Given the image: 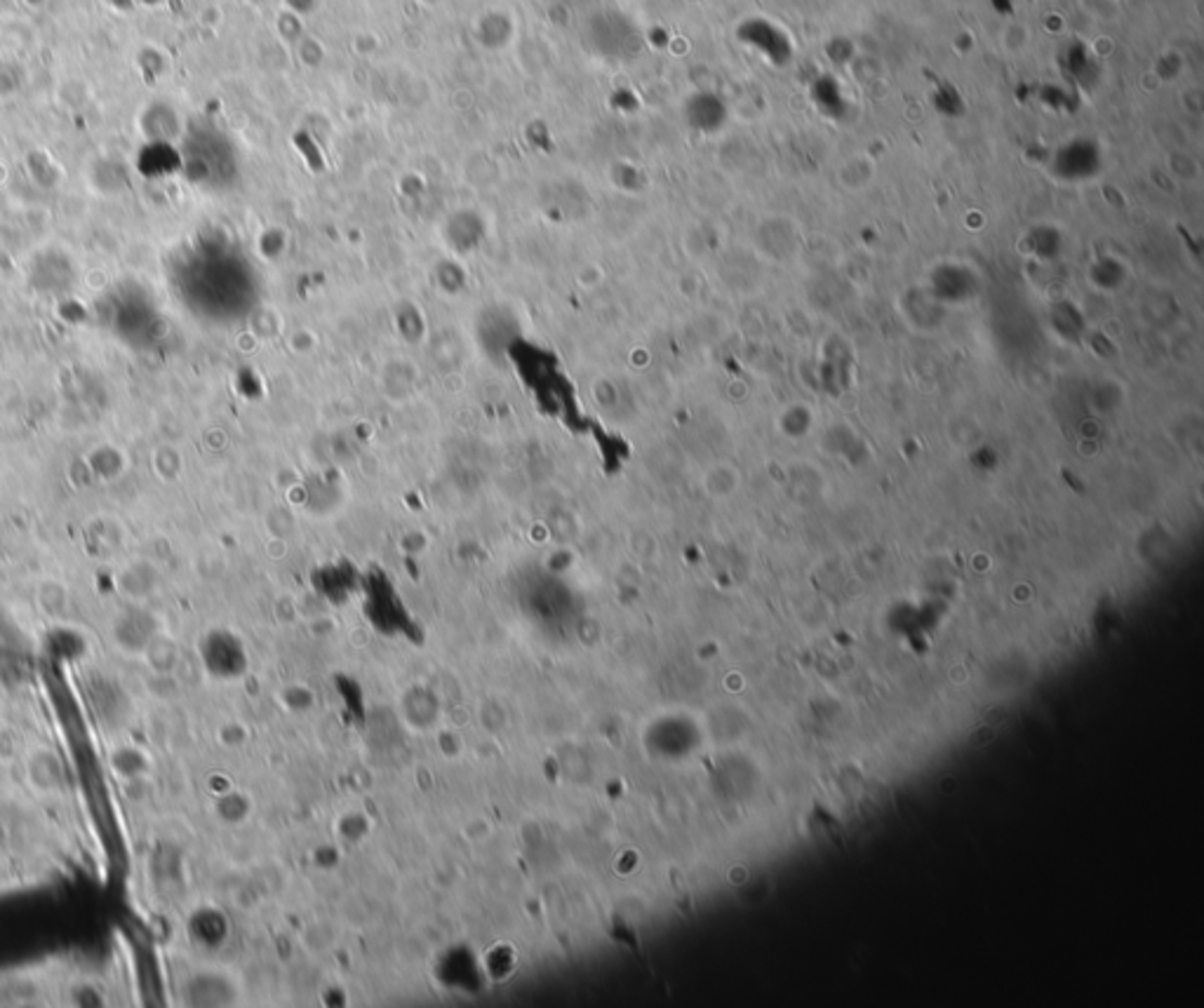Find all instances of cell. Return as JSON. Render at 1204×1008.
Wrapping results in <instances>:
<instances>
[{"instance_id": "obj_1", "label": "cell", "mask_w": 1204, "mask_h": 1008, "mask_svg": "<svg viewBox=\"0 0 1204 1008\" xmlns=\"http://www.w3.org/2000/svg\"><path fill=\"white\" fill-rule=\"evenodd\" d=\"M109 320L114 334L137 348L149 346L151 332L156 330V310L144 299V292L137 289L114 294Z\"/></svg>"}, {"instance_id": "obj_2", "label": "cell", "mask_w": 1204, "mask_h": 1008, "mask_svg": "<svg viewBox=\"0 0 1204 1008\" xmlns=\"http://www.w3.org/2000/svg\"><path fill=\"white\" fill-rule=\"evenodd\" d=\"M158 638V626L146 609L130 607L122 612L114 624V640L120 649L130 651V654H144L146 647Z\"/></svg>"}, {"instance_id": "obj_3", "label": "cell", "mask_w": 1204, "mask_h": 1008, "mask_svg": "<svg viewBox=\"0 0 1204 1008\" xmlns=\"http://www.w3.org/2000/svg\"><path fill=\"white\" fill-rule=\"evenodd\" d=\"M28 779L43 793H55L61 781L59 759L50 750H38L28 759Z\"/></svg>"}, {"instance_id": "obj_4", "label": "cell", "mask_w": 1204, "mask_h": 1008, "mask_svg": "<svg viewBox=\"0 0 1204 1008\" xmlns=\"http://www.w3.org/2000/svg\"><path fill=\"white\" fill-rule=\"evenodd\" d=\"M144 656L149 661V668H153V673H156V675H167L169 671L175 668V661H177L175 647L169 644L167 640H161V638H156L146 647Z\"/></svg>"}]
</instances>
